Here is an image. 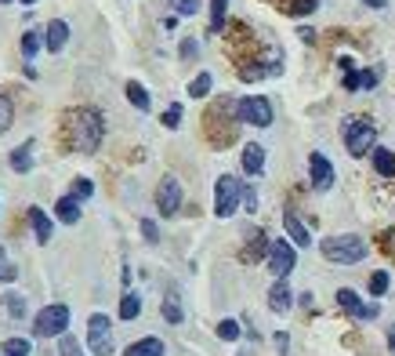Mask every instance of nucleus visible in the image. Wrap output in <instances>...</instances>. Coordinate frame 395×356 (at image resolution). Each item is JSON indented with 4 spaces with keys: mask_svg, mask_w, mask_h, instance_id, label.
<instances>
[{
    "mask_svg": "<svg viewBox=\"0 0 395 356\" xmlns=\"http://www.w3.org/2000/svg\"><path fill=\"white\" fill-rule=\"evenodd\" d=\"M178 124H182V106H171L163 113V127H178Z\"/></svg>",
    "mask_w": 395,
    "mask_h": 356,
    "instance_id": "e433bc0d",
    "label": "nucleus"
},
{
    "mask_svg": "<svg viewBox=\"0 0 395 356\" xmlns=\"http://www.w3.org/2000/svg\"><path fill=\"white\" fill-rule=\"evenodd\" d=\"M337 302H341V309H348V313L355 316V320H377V316H381L377 305H366L352 287H341V291H337Z\"/></svg>",
    "mask_w": 395,
    "mask_h": 356,
    "instance_id": "9d476101",
    "label": "nucleus"
},
{
    "mask_svg": "<svg viewBox=\"0 0 395 356\" xmlns=\"http://www.w3.org/2000/svg\"><path fill=\"white\" fill-rule=\"evenodd\" d=\"M138 313H142V298H138V295H123L120 298V320H134Z\"/></svg>",
    "mask_w": 395,
    "mask_h": 356,
    "instance_id": "b1692460",
    "label": "nucleus"
},
{
    "mask_svg": "<svg viewBox=\"0 0 395 356\" xmlns=\"http://www.w3.org/2000/svg\"><path fill=\"white\" fill-rule=\"evenodd\" d=\"M265 265H269V273L276 276V280H287V273L294 269V247L287 244V240H272L269 244V258H265Z\"/></svg>",
    "mask_w": 395,
    "mask_h": 356,
    "instance_id": "6e6552de",
    "label": "nucleus"
},
{
    "mask_svg": "<svg viewBox=\"0 0 395 356\" xmlns=\"http://www.w3.org/2000/svg\"><path fill=\"white\" fill-rule=\"evenodd\" d=\"M309 171H312V186L320 189V193H326V189L334 186V164H330L323 153H312L309 157Z\"/></svg>",
    "mask_w": 395,
    "mask_h": 356,
    "instance_id": "9b49d317",
    "label": "nucleus"
},
{
    "mask_svg": "<svg viewBox=\"0 0 395 356\" xmlns=\"http://www.w3.org/2000/svg\"><path fill=\"white\" fill-rule=\"evenodd\" d=\"M211 87H214V76H211V73H200L196 80L189 84V95H193V98H207Z\"/></svg>",
    "mask_w": 395,
    "mask_h": 356,
    "instance_id": "5701e85b",
    "label": "nucleus"
},
{
    "mask_svg": "<svg viewBox=\"0 0 395 356\" xmlns=\"http://www.w3.org/2000/svg\"><path fill=\"white\" fill-rule=\"evenodd\" d=\"M345 91H359V73H355V69L345 73Z\"/></svg>",
    "mask_w": 395,
    "mask_h": 356,
    "instance_id": "58836bf2",
    "label": "nucleus"
},
{
    "mask_svg": "<svg viewBox=\"0 0 395 356\" xmlns=\"http://www.w3.org/2000/svg\"><path fill=\"white\" fill-rule=\"evenodd\" d=\"M11 168H15L19 175H25L33 168V142H22L15 153H11Z\"/></svg>",
    "mask_w": 395,
    "mask_h": 356,
    "instance_id": "aec40b11",
    "label": "nucleus"
},
{
    "mask_svg": "<svg viewBox=\"0 0 395 356\" xmlns=\"http://www.w3.org/2000/svg\"><path fill=\"white\" fill-rule=\"evenodd\" d=\"M171 8L178 11V15H196V11H200V0H171Z\"/></svg>",
    "mask_w": 395,
    "mask_h": 356,
    "instance_id": "473e14b6",
    "label": "nucleus"
},
{
    "mask_svg": "<svg viewBox=\"0 0 395 356\" xmlns=\"http://www.w3.org/2000/svg\"><path fill=\"white\" fill-rule=\"evenodd\" d=\"M19 4H36V0H19Z\"/></svg>",
    "mask_w": 395,
    "mask_h": 356,
    "instance_id": "c03bdc74",
    "label": "nucleus"
},
{
    "mask_svg": "<svg viewBox=\"0 0 395 356\" xmlns=\"http://www.w3.org/2000/svg\"><path fill=\"white\" fill-rule=\"evenodd\" d=\"M239 203H243V211H258V193H254L250 186H243V197H239Z\"/></svg>",
    "mask_w": 395,
    "mask_h": 356,
    "instance_id": "f704fd0d",
    "label": "nucleus"
},
{
    "mask_svg": "<svg viewBox=\"0 0 395 356\" xmlns=\"http://www.w3.org/2000/svg\"><path fill=\"white\" fill-rule=\"evenodd\" d=\"M388 349H392V353H395V324H392V327H388Z\"/></svg>",
    "mask_w": 395,
    "mask_h": 356,
    "instance_id": "79ce46f5",
    "label": "nucleus"
},
{
    "mask_svg": "<svg viewBox=\"0 0 395 356\" xmlns=\"http://www.w3.org/2000/svg\"><path fill=\"white\" fill-rule=\"evenodd\" d=\"M269 305L276 313H290V305H294V291L287 287V280H276L272 291H269Z\"/></svg>",
    "mask_w": 395,
    "mask_h": 356,
    "instance_id": "f8f14e48",
    "label": "nucleus"
},
{
    "mask_svg": "<svg viewBox=\"0 0 395 356\" xmlns=\"http://www.w3.org/2000/svg\"><path fill=\"white\" fill-rule=\"evenodd\" d=\"M11 120H15V109H11V98H8L4 91H0V135H4L8 127H11Z\"/></svg>",
    "mask_w": 395,
    "mask_h": 356,
    "instance_id": "bb28decb",
    "label": "nucleus"
},
{
    "mask_svg": "<svg viewBox=\"0 0 395 356\" xmlns=\"http://www.w3.org/2000/svg\"><path fill=\"white\" fill-rule=\"evenodd\" d=\"M163 320H167V324H174V327L185 320V313H182V305L174 302V295H167V298H163Z\"/></svg>",
    "mask_w": 395,
    "mask_h": 356,
    "instance_id": "393cba45",
    "label": "nucleus"
},
{
    "mask_svg": "<svg viewBox=\"0 0 395 356\" xmlns=\"http://www.w3.org/2000/svg\"><path fill=\"white\" fill-rule=\"evenodd\" d=\"M218 338H222V342H236V338H239V324H236V320H222V324H218Z\"/></svg>",
    "mask_w": 395,
    "mask_h": 356,
    "instance_id": "7c9ffc66",
    "label": "nucleus"
},
{
    "mask_svg": "<svg viewBox=\"0 0 395 356\" xmlns=\"http://www.w3.org/2000/svg\"><path fill=\"white\" fill-rule=\"evenodd\" d=\"M44 41H47V36H40V30H29V33L22 36V55H25V62L36 58V51H40Z\"/></svg>",
    "mask_w": 395,
    "mask_h": 356,
    "instance_id": "4be33fe9",
    "label": "nucleus"
},
{
    "mask_svg": "<svg viewBox=\"0 0 395 356\" xmlns=\"http://www.w3.org/2000/svg\"><path fill=\"white\" fill-rule=\"evenodd\" d=\"M91 193H95V182H91V178H76V182H73V197H76V200H87Z\"/></svg>",
    "mask_w": 395,
    "mask_h": 356,
    "instance_id": "2f4dec72",
    "label": "nucleus"
},
{
    "mask_svg": "<svg viewBox=\"0 0 395 356\" xmlns=\"http://www.w3.org/2000/svg\"><path fill=\"white\" fill-rule=\"evenodd\" d=\"M142 233H145V240H149V244H156V240H160V229H156V222H142Z\"/></svg>",
    "mask_w": 395,
    "mask_h": 356,
    "instance_id": "4c0bfd02",
    "label": "nucleus"
},
{
    "mask_svg": "<svg viewBox=\"0 0 395 356\" xmlns=\"http://www.w3.org/2000/svg\"><path fill=\"white\" fill-rule=\"evenodd\" d=\"M55 214H58V222L76 225V222H80V200H76L73 193H69V197H62V200L55 203Z\"/></svg>",
    "mask_w": 395,
    "mask_h": 356,
    "instance_id": "2eb2a0df",
    "label": "nucleus"
},
{
    "mask_svg": "<svg viewBox=\"0 0 395 356\" xmlns=\"http://www.w3.org/2000/svg\"><path fill=\"white\" fill-rule=\"evenodd\" d=\"M87 346H91L95 356H112L117 346H112V320L106 313H95L87 320Z\"/></svg>",
    "mask_w": 395,
    "mask_h": 356,
    "instance_id": "423d86ee",
    "label": "nucleus"
},
{
    "mask_svg": "<svg viewBox=\"0 0 395 356\" xmlns=\"http://www.w3.org/2000/svg\"><path fill=\"white\" fill-rule=\"evenodd\" d=\"M62 131H66V146L76 153H95L101 146L106 124H101L98 109H69L62 117Z\"/></svg>",
    "mask_w": 395,
    "mask_h": 356,
    "instance_id": "f257e3e1",
    "label": "nucleus"
},
{
    "mask_svg": "<svg viewBox=\"0 0 395 356\" xmlns=\"http://www.w3.org/2000/svg\"><path fill=\"white\" fill-rule=\"evenodd\" d=\"M4 356H29V342L25 338H8L4 342Z\"/></svg>",
    "mask_w": 395,
    "mask_h": 356,
    "instance_id": "cd10ccee",
    "label": "nucleus"
},
{
    "mask_svg": "<svg viewBox=\"0 0 395 356\" xmlns=\"http://www.w3.org/2000/svg\"><path fill=\"white\" fill-rule=\"evenodd\" d=\"M283 225H287V233H290V240H294V244H298V247H309V244H312V236H309V229H304V225H301V219H298V214H294V211H287V214H283Z\"/></svg>",
    "mask_w": 395,
    "mask_h": 356,
    "instance_id": "f3484780",
    "label": "nucleus"
},
{
    "mask_svg": "<svg viewBox=\"0 0 395 356\" xmlns=\"http://www.w3.org/2000/svg\"><path fill=\"white\" fill-rule=\"evenodd\" d=\"M0 280H4V284H11V280H19V269H15V265H8L4 244H0Z\"/></svg>",
    "mask_w": 395,
    "mask_h": 356,
    "instance_id": "c756f323",
    "label": "nucleus"
},
{
    "mask_svg": "<svg viewBox=\"0 0 395 356\" xmlns=\"http://www.w3.org/2000/svg\"><path fill=\"white\" fill-rule=\"evenodd\" d=\"M62 356H84L80 353V346H76V338H69V335H62V349H58Z\"/></svg>",
    "mask_w": 395,
    "mask_h": 356,
    "instance_id": "c9c22d12",
    "label": "nucleus"
},
{
    "mask_svg": "<svg viewBox=\"0 0 395 356\" xmlns=\"http://www.w3.org/2000/svg\"><path fill=\"white\" fill-rule=\"evenodd\" d=\"M123 356H163V342L160 338H142L134 346H127Z\"/></svg>",
    "mask_w": 395,
    "mask_h": 356,
    "instance_id": "6ab92c4d",
    "label": "nucleus"
},
{
    "mask_svg": "<svg viewBox=\"0 0 395 356\" xmlns=\"http://www.w3.org/2000/svg\"><path fill=\"white\" fill-rule=\"evenodd\" d=\"M8 305H11V313H15V316H22V309H25L19 295H8Z\"/></svg>",
    "mask_w": 395,
    "mask_h": 356,
    "instance_id": "ea45409f",
    "label": "nucleus"
},
{
    "mask_svg": "<svg viewBox=\"0 0 395 356\" xmlns=\"http://www.w3.org/2000/svg\"><path fill=\"white\" fill-rule=\"evenodd\" d=\"M156 208H160L163 219H171V214H178V208H182V186H178L174 175L160 178V186H156Z\"/></svg>",
    "mask_w": 395,
    "mask_h": 356,
    "instance_id": "1a4fd4ad",
    "label": "nucleus"
},
{
    "mask_svg": "<svg viewBox=\"0 0 395 356\" xmlns=\"http://www.w3.org/2000/svg\"><path fill=\"white\" fill-rule=\"evenodd\" d=\"M182 55H185V58H193V55H196V44H193V41H185V44H182Z\"/></svg>",
    "mask_w": 395,
    "mask_h": 356,
    "instance_id": "a19ab883",
    "label": "nucleus"
},
{
    "mask_svg": "<svg viewBox=\"0 0 395 356\" xmlns=\"http://www.w3.org/2000/svg\"><path fill=\"white\" fill-rule=\"evenodd\" d=\"M377 80H381V73H377V69H363V73H359V87H363V91L377 87Z\"/></svg>",
    "mask_w": 395,
    "mask_h": 356,
    "instance_id": "72a5a7b5",
    "label": "nucleus"
},
{
    "mask_svg": "<svg viewBox=\"0 0 395 356\" xmlns=\"http://www.w3.org/2000/svg\"><path fill=\"white\" fill-rule=\"evenodd\" d=\"M29 222H33V233H36V244H51L55 229H51V219L40 208H29Z\"/></svg>",
    "mask_w": 395,
    "mask_h": 356,
    "instance_id": "4468645a",
    "label": "nucleus"
},
{
    "mask_svg": "<svg viewBox=\"0 0 395 356\" xmlns=\"http://www.w3.org/2000/svg\"><path fill=\"white\" fill-rule=\"evenodd\" d=\"M66 41H69V25L62 22V19H55V22H47V51H58L66 47Z\"/></svg>",
    "mask_w": 395,
    "mask_h": 356,
    "instance_id": "dca6fc26",
    "label": "nucleus"
},
{
    "mask_svg": "<svg viewBox=\"0 0 395 356\" xmlns=\"http://www.w3.org/2000/svg\"><path fill=\"white\" fill-rule=\"evenodd\" d=\"M385 291H388V273H385V269H377V273L370 276V295H374V298H381Z\"/></svg>",
    "mask_w": 395,
    "mask_h": 356,
    "instance_id": "c85d7f7f",
    "label": "nucleus"
},
{
    "mask_svg": "<svg viewBox=\"0 0 395 356\" xmlns=\"http://www.w3.org/2000/svg\"><path fill=\"white\" fill-rule=\"evenodd\" d=\"M0 4H11V0H0Z\"/></svg>",
    "mask_w": 395,
    "mask_h": 356,
    "instance_id": "a18cd8bd",
    "label": "nucleus"
},
{
    "mask_svg": "<svg viewBox=\"0 0 395 356\" xmlns=\"http://www.w3.org/2000/svg\"><path fill=\"white\" fill-rule=\"evenodd\" d=\"M225 4L228 0H211V33L225 30Z\"/></svg>",
    "mask_w": 395,
    "mask_h": 356,
    "instance_id": "a878e982",
    "label": "nucleus"
},
{
    "mask_svg": "<svg viewBox=\"0 0 395 356\" xmlns=\"http://www.w3.org/2000/svg\"><path fill=\"white\" fill-rule=\"evenodd\" d=\"M123 91H127V98H131V106H134V109H149V106H152L149 91H145V87L138 84V80H127V84H123Z\"/></svg>",
    "mask_w": 395,
    "mask_h": 356,
    "instance_id": "412c9836",
    "label": "nucleus"
},
{
    "mask_svg": "<svg viewBox=\"0 0 395 356\" xmlns=\"http://www.w3.org/2000/svg\"><path fill=\"white\" fill-rule=\"evenodd\" d=\"M243 171L247 175H261L265 171V146H258V142L243 146Z\"/></svg>",
    "mask_w": 395,
    "mask_h": 356,
    "instance_id": "ddd939ff",
    "label": "nucleus"
},
{
    "mask_svg": "<svg viewBox=\"0 0 395 356\" xmlns=\"http://www.w3.org/2000/svg\"><path fill=\"white\" fill-rule=\"evenodd\" d=\"M345 146L352 157H366V153H374L377 146V127L366 120V117H348L345 120Z\"/></svg>",
    "mask_w": 395,
    "mask_h": 356,
    "instance_id": "7ed1b4c3",
    "label": "nucleus"
},
{
    "mask_svg": "<svg viewBox=\"0 0 395 356\" xmlns=\"http://www.w3.org/2000/svg\"><path fill=\"white\" fill-rule=\"evenodd\" d=\"M363 4H370V8H385V0H363Z\"/></svg>",
    "mask_w": 395,
    "mask_h": 356,
    "instance_id": "37998d69",
    "label": "nucleus"
},
{
    "mask_svg": "<svg viewBox=\"0 0 395 356\" xmlns=\"http://www.w3.org/2000/svg\"><path fill=\"white\" fill-rule=\"evenodd\" d=\"M320 251H323V258L334 262V265H352V262L366 258V240L355 236V233H341V236H326Z\"/></svg>",
    "mask_w": 395,
    "mask_h": 356,
    "instance_id": "f03ea898",
    "label": "nucleus"
},
{
    "mask_svg": "<svg viewBox=\"0 0 395 356\" xmlns=\"http://www.w3.org/2000/svg\"><path fill=\"white\" fill-rule=\"evenodd\" d=\"M69 327V305H47L33 316V335L36 338H62Z\"/></svg>",
    "mask_w": 395,
    "mask_h": 356,
    "instance_id": "20e7f679",
    "label": "nucleus"
},
{
    "mask_svg": "<svg viewBox=\"0 0 395 356\" xmlns=\"http://www.w3.org/2000/svg\"><path fill=\"white\" fill-rule=\"evenodd\" d=\"M239 197H243V182L232 175H222L218 186H214V214L218 219H232L239 208Z\"/></svg>",
    "mask_w": 395,
    "mask_h": 356,
    "instance_id": "39448f33",
    "label": "nucleus"
},
{
    "mask_svg": "<svg viewBox=\"0 0 395 356\" xmlns=\"http://www.w3.org/2000/svg\"><path fill=\"white\" fill-rule=\"evenodd\" d=\"M374 168H377V175H381V178H392V175H395V153H392V149L374 146Z\"/></svg>",
    "mask_w": 395,
    "mask_h": 356,
    "instance_id": "a211bd4d",
    "label": "nucleus"
},
{
    "mask_svg": "<svg viewBox=\"0 0 395 356\" xmlns=\"http://www.w3.org/2000/svg\"><path fill=\"white\" fill-rule=\"evenodd\" d=\"M236 117L243 124H254V127H269L272 124V102L265 95H250V98H239L236 102Z\"/></svg>",
    "mask_w": 395,
    "mask_h": 356,
    "instance_id": "0eeeda50",
    "label": "nucleus"
}]
</instances>
